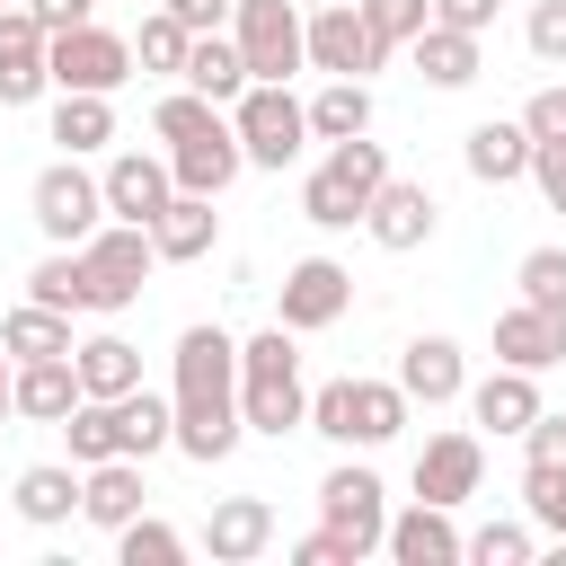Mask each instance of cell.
<instances>
[{
  "mask_svg": "<svg viewBox=\"0 0 566 566\" xmlns=\"http://www.w3.org/2000/svg\"><path fill=\"white\" fill-rule=\"evenodd\" d=\"M168 407H177V451L195 469H221L239 442H248V416H239V336L195 318L177 327V354H168Z\"/></svg>",
  "mask_w": 566,
  "mask_h": 566,
  "instance_id": "cell-1",
  "label": "cell"
},
{
  "mask_svg": "<svg viewBox=\"0 0 566 566\" xmlns=\"http://www.w3.org/2000/svg\"><path fill=\"white\" fill-rule=\"evenodd\" d=\"M239 416L248 433L283 442V433H310V380H301V336L274 318L256 336H239Z\"/></svg>",
  "mask_w": 566,
  "mask_h": 566,
  "instance_id": "cell-2",
  "label": "cell"
},
{
  "mask_svg": "<svg viewBox=\"0 0 566 566\" xmlns=\"http://www.w3.org/2000/svg\"><path fill=\"white\" fill-rule=\"evenodd\" d=\"M389 177H398V168H389V142H371V133L327 142L318 168L301 177V221H310V230H363V212H371V195H380Z\"/></svg>",
  "mask_w": 566,
  "mask_h": 566,
  "instance_id": "cell-3",
  "label": "cell"
},
{
  "mask_svg": "<svg viewBox=\"0 0 566 566\" xmlns=\"http://www.w3.org/2000/svg\"><path fill=\"white\" fill-rule=\"evenodd\" d=\"M407 416H416V398L398 389V371L389 380L345 371V380H318L310 389V433H327L336 451H380V442L407 433Z\"/></svg>",
  "mask_w": 566,
  "mask_h": 566,
  "instance_id": "cell-4",
  "label": "cell"
},
{
  "mask_svg": "<svg viewBox=\"0 0 566 566\" xmlns=\"http://www.w3.org/2000/svg\"><path fill=\"white\" fill-rule=\"evenodd\" d=\"M80 265H88V318H115V310H133V301L150 292L159 239H150L142 221H97V230L80 239Z\"/></svg>",
  "mask_w": 566,
  "mask_h": 566,
  "instance_id": "cell-5",
  "label": "cell"
},
{
  "mask_svg": "<svg viewBox=\"0 0 566 566\" xmlns=\"http://www.w3.org/2000/svg\"><path fill=\"white\" fill-rule=\"evenodd\" d=\"M230 124H239V150L248 168H292L318 133H310V97H292V80H248L230 97Z\"/></svg>",
  "mask_w": 566,
  "mask_h": 566,
  "instance_id": "cell-6",
  "label": "cell"
},
{
  "mask_svg": "<svg viewBox=\"0 0 566 566\" xmlns=\"http://www.w3.org/2000/svg\"><path fill=\"white\" fill-rule=\"evenodd\" d=\"M27 221L44 230V248H80L97 221H115L106 212V177L88 168V159H53V168H35V186H27Z\"/></svg>",
  "mask_w": 566,
  "mask_h": 566,
  "instance_id": "cell-7",
  "label": "cell"
},
{
  "mask_svg": "<svg viewBox=\"0 0 566 566\" xmlns=\"http://www.w3.org/2000/svg\"><path fill=\"white\" fill-rule=\"evenodd\" d=\"M318 522L345 531L354 557H380V539H389V486H380V469H371L363 451H345V460L318 478Z\"/></svg>",
  "mask_w": 566,
  "mask_h": 566,
  "instance_id": "cell-8",
  "label": "cell"
},
{
  "mask_svg": "<svg viewBox=\"0 0 566 566\" xmlns=\"http://www.w3.org/2000/svg\"><path fill=\"white\" fill-rule=\"evenodd\" d=\"M230 35L248 53V80H292L310 71V9L301 0H239L230 9Z\"/></svg>",
  "mask_w": 566,
  "mask_h": 566,
  "instance_id": "cell-9",
  "label": "cell"
},
{
  "mask_svg": "<svg viewBox=\"0 0 566 566\" xmlns=\"http://www.w3.org/2000/svg\"><path fill=\"white\" fill-rule=\"evenodd\" d=\"M44 62H53V88H97V97H115L142 62H133V35H115V27H62L53 44H44Z\"/></svg>",
  "mask_w": 566,
  "mask_h": 566,
  "instance_id": "cell-10",
  "label": "cell"
},
{
  "mask_svg": "<svg viewBox=\"0 0 566 566\" xmlns=\"http://www.w3.org/2000/svg\"><path fill=\"white\" fill-rule=\"evenodd\" d=\"M380 62H389V44L371 35L363 0H327V9H310V71H318V80H371Z\"/></svg>",
  "mask_w": 566,
  "mask_h": 566,
  "instance_id": "cell-11",
  "label": "cell"
},
{
  "mask_svg": "<svg viewBox=\"0 0 566 566\" xmlns=\"http://www.w3.org/2000/svg\"><path fill=\"white\" fill-rule=\"evenodd\" d=\"M354 310V274L336 265V256H301V265H283V283H274V318L292 327V336H318V327H336Z\"/></svg>",
  "mask_w": 566,
  "mask_h": 566,
  "instance_id": "cell-12",
  "label": "cell"
},
{
  "mask_svg": "<svg viewBox=\"0 0 566 566\" xmlns=\"http://www.w3.org/2000/svg\"><path fill=\"white\" fill-rule=\"evenodd\" d=\"M380 557H389V566H460V557H469V531H460V513H451V504L407 495V504L389 513Z\"/></svg>",
  "mask_w": 566,
  "mask_h": 566,
  "instance_id": "cell-13",
  "label": "cell"
},
{
  "mask_svg": "<svg viewBox=\"0 0 566 566\" xmlns=\"http://www.w3.org/2000/svg\"><path fill=\"white\" fill-rule=\"evenodd\" d=\"M97 177H106V212H115V221H142V230H150V221L177 203V168H168V150H106Z\"/></svg>",
  "mask_w": 566,
  "mask_h": 566,
  "instance_id": "cell-14",
  "label": "cell"
},
{
  "mask_svg": "<svg viewBox=\"0 0 566 566\" xmlns=\"http://www.w3.org/2000/svg\"><path fill=\"white\" fill-rule=\"evenodd\" d=\"M433 230H442V203H433L424 177H389V186L371 195V212H363V239L389 248V256H416Z\"/></svg>",
  "mask_w": 566,
  "mask_h": 566,
  "instance_id": "cell-15",
  "label": "cell"
},
{
  "mask_svg": "<svg viewBox=\"0 0 566 566\" xmlns=\"http://www.w3.org/2000/svg\"><path fill=\"white\" fill-rule=\"evenodd\" d=\"M478 478H486V442L469 433V424H442V433H424V451H416V495L424 504H469L478 495Z\"/></svg>",
  "mask_w": 566,
  "mask_h": 566,
  "instance_id": "cell-16",
  "label": "cell"
},
{
  "mask_svg": "<svg viewBox=\"0 0 566 566\" xmlns=\"http://www.w3.org/2000/svg\"><path fill=\"white\" fill-rule=\"evenodd\" d=\"M398 389L416 398V407H460L469 398V354H460V336H407L398 345Z\"/></svg>",
  "mask_w": 566,
  "mask_h": 566,
  "instance_id": "cell-17",
  "label": "cell"
},
{
  "mask_svg": "<svg viewBox=\"0 0 566 566\" xmlns=\"http://www.w3.org/2000/svg\"><path fill=\"white\" fill-rule=\"evenodd\" d=\"M44 27H35V9L18 0V9H0V106H35V97H53V62H44Z\"/></svg>",
  "mask_w": 566,
  "mask_h": 566,
  "instance_id": "cell-18",
  "label": "cell"
},
{
  "mask_svg": "<svg viewBox=\"0 0 566 566\" xmlns=\"http://www.w3.org/2000/svg\"><path fill=\"white\" fill-rule=\"evenodd\" d=\"M195 539H203L212 566H248V557L274 548V504H265V495H212V513H203Z\"/></svg>",
  "mask_w": 566,
  "mask_h": 566,
  "instance_id": "cell-19",
  "label": "cell"
},
{
  "mask_svg": "<svg viewBox=\"0 0 566 566\" xmlns=\"http://www.w3.org/2000/svg\"><path fill=\"white\" fill-rule=\"evenodd\" d=\"M168 168H177V195H230V186L248 177V150H239V124L221 115L212 133H195V142H168Z\"/></svg>",
  "mask_w": 566,
  "mask_h": 566,
  "instance_id": "cell-20",
  "label": "cell"
},
{
  "mask_svg": "<svg viewBox=\"0 0 566 566\" xmlns=\"http://www.w3.org/2000/svg\"><path fill=\"white\" fill-rule=\"evenodd\" d=\"M133 513H150V478H142V460L124 451V460H97V469H80V522L88 531H124Z\"/></svg>",
  "mask_w": 566,
  "mask_h": 566,
  "instance_id": "cell-21",
  "label": "cell"
},
{
  "mask_svg": "<svg viewBox=\"0 0 566 566\" xmlns=\"http://www.w3.org/2000/svg\"><path fill=\"white\" fill-rule=\"evenodd\" d=\"M495 363H513V371H557V363H566V310H539V301L495 310Z\"/></svg>",
  "mask_w": 566,
  "mask_h": 566,
  "instance_id": "cell-22",
  "label": "cell"
},
{
  "mask_svg": "<svg viewBox=\"0 0 566 566\" xmlns=\"http://www.w3.org/2000/svg\"><path fill=\"white\" fill-rule=\"evenodd\" d=\"M53 433H62V451H71L80 469L124 460V451H133V389H124V398H80V407H71Z\"/></svg>",
  "mask_w": 566,
  "mask_h": 566,
  "instance_id": "cell-23",
  "label": "cell"
},
{
  "mask_svg": "<svg viewBox=\"0 0 566 566\" xmlns=\"http://www.w3.org/2000/svg\"><path fill=\"white\" fill-rule=\"evenodd\" d=\"M531 150H539V142L522 133V115H513V124L486 115V124L460 133V168H469L478 186H522V177H531Z\"/></svg>",
  "mask_w": 566,
  "mask_h": 566,
  "instance_id": "cell-24",
  "label": "cell"
},
{
  "mask_svg": "<svg viewBox=\"0 0 566 566\" xmlns=\"http://www.w3.org/2000/svg\"><path fill=\"white\" fill-rule=\"evenodd\" d=\"M407 62H416V80H424V88H442V97H451V88H478V71H486V35H460V27H442V18H433V27L407 44Z\"/></svg>",
  "mask_w": 566,
  "mask_h": 566,
  "instance_id": "cell-25",
  "label": "cell"
},
{
  "mask_svg": "<svg viewBox=\"0 0 566 566\" xmlns=\"http://www.w3.org/2000/svg\"><path fill=\"white\" fill-rule=\"evenodd\" d=\"M531 416H539V371L495 363L486 380H469V424H478V433H513V442H522Z\"/></svg>",
  "mask_w": 566,
  "mask_h": 566,
  "instance_id": "cell-26",
  "label": "cell"
},
{
  "mask_svg": "<svg viewBox=\"0 0 566 566\" xmlns=\"http://www.w3.org/2000/svg\"><path fill=\"white\" fill-rule=\"evenodd\" d=\"M150 239H159V265H203L221 248V195H177L150 221Z\"/></svg>",
  "mask_w": 566,
  "mask_h": 566,
  "instance_id": "cell-27",
  "label": "cell"
},
{
  "mask_svg": "<svg viewBox=\"0 0 566 566\" xmlns=\"http://www.w3.org/2000/svg\"><path fill=\"white\" fill-rule=\"evenodd\" d=\"M9 504H18V522H35V531H62V522L80 513V460H35V469H18Z\"/></svg>",
  "mask_w": 566,
  "mask_h": 566,
  "instance_id": "cell-28",
  "label": "cell"
},
{
  "mask_svg": "<svg viewBox=\"0 0 566 566\" xmlns=\"http://www.w3.org/2000/svg\"><path fill=\"white\" fill-rule=\"evenodd\" d=\"M71 159H97L106 142H115V97H97V88H53V124H44Z\"/></svg>",
  "mask_w": 566,
  "mask_h": 566,
  "instance_id": "cell-29",
  "label": "cell"
},
{
  "mask_svg": "<svg viewBox=\"0 0 566 566\" xmlns=\"http://www.w3.org/2000/svg\"><path fill=\"white\" fill-rule=\"evenodd\" d=\"M71 363H80V389H88V398H124V389H142V345H133V336H115V327L80 336V345H71Z\"/></svg>",
  "mask_w": 566,
  "mask_h": 566,
  "instance_id": "cell-30",
  "label": "cell"
},
{
  "mask_svg": "<svg viewBox=\"0 0 566 566\" xmlns=\"http://www.w3.org/2000/svg\"><path fill=\"white\" fill-rule=\"evenodd\" d=\"M80 398H88V389H80V363H71V354L18 363V416H27V424H62Z\"/></svg>",
  "mask_w": 566,
  "mask_h": 566,
  "instance_id": "cell-31",
  "label": "cell"
},
{
  "mask_svg": "<svg viewBox=\"0 0 566 566\" xmlns=\"http://www.w3.org/2000/svg\"><path fill=\"white\" fill-rule=\"evenodd\" d=\"M186 88H203L212 106H230L239 88H248V53H239V35L221 27V35H195V53H186V71H177Z\"/></svg>",
  "mask_w": 566,
  "mask_h": 566,
  "instance_id": "cell-32",
  "label": "cell"
},
{
  "mask_svg": "<svg viewBox=\"0 0 566 566\" xmlns=\"http://www.w3.org/2000/svg\"><path fill=\"white\" fill-rule=\"evenodd\" d=\"M186 53H195V27H186L177 9H159V0H150V9L133 18V62H142V71H159V80H177V71H186Z\"/></svg>",
  "mask_w": 566,
  "mask_h": 566,
  "instance_id": "cell-33",
  "label": "cell"
},
{
  "mask_svg": "<svg viewBox=\"0 0 566 566\" xmlns=\"http://www.w3.org/2000/svg\"><path fill=\"white\" fill-rule=\"evenodd\" d=\"M0 345H9L18 363H44V354H71L80 336H71V310H44V301H18V310L0 318Z\"/></svg>",
  "mask_w": 566,
  "mask_h": 566,
  "instance_id": "cell-34",
  "label": "cell"
},
{
  "mask_svg": "<svg viewBox=\"0 0 566 566\" xmlns=\"http://www.w3.org/2000/svg\"><path fill=\"white\" fill-rule=\"evenodd\" d=\"M310 133H318V142H354V133H371V80H318V97H310Z\"/></svg>",
  "mask_w": 566,
  "mask_h": 566,
  "instance_id": "cell-35",
  "label": "cell"
},
{
  "mask_svg": "<svg viewBox=\"0 0 566 566\" xmlns=\"http://www.w3.org/2000/svg\"><path fill=\"white\" fill-rule=\"evenodd\" d=\"M27 301H44V310H88V265H80V248H44L35 256V274H27Z\"/></svg>",
  "mask_w": 566,
  "mask_h": 566,
  "instance_id": "cell-36",
  "label": "cell"
},
{
  "mask_svg": "<svg viewBox=\"0 0 566 566\" xmlns=\"http://www.w3.org/2000/svg\"><path fill=\"white\" fill-rule=\"evenodd\" d=\"M221 115H230V106H212L203 88H186V80H177V88L150 106V133H159V142H195V133H212Z\"/></svg>",
  "mask_w": 566,
  "mask_h": 566,
  "instance_id": "cell-37",
  "label": "cell"
},
{
  "mask_svg": "<svg viewBox=\"0 0 566 566\" xmlns=\"http://www.w3.org/2000/svg\"><path fill=\"white\" fill-rule=\"evenodd\" d=\"M186 548H195V539H186V531H168L159 513H133V522L115 531V557H124V566H177Z\"/></svg>",
  "mask_w": 566,
  "mask_h": 566,
  "instance_id": "cell-38",
  "label": "cell"
},
{
  "mask_svg": "<svg viewBox=\"0 0 566 566\" xmlns=\"http://www.w3.org/2000/svg\"><path fill=\"white\" fill-rule=\"evenodd\" d=\"M522 513L566 548V469L557 460H522Z\"/></svg>",
  "mask_w": 566,
  "mask_h": 566,
  "instance_id": "cell-39",
  "label": "cell"
},
{
  "mask_svg": "<svg viewBox=\"0 0 566 566\" xmlns=\"http://www.w3.org/2000/svg\"><path fill=\"white\" fill-rule=\"evenodd\" d=\"M539 557V522H478L469 531V566H531Z\"/></svg>",
  "mask_w": 566,
  "mask_h": 566,
  "instance_id": "cell-40",
  "label": "cell"
},
{
  "mask_svg": "<svg viewBox=\"0 0 566 566\" xmlns=\"http://www.w3.org/2000/svg\"><path fill=\"white\" fill-rule=\"evenodd\" d=\"M513 283H522V301H539V310H566V248H522Z\"/></svg>",
  "mask_w": 566,
  "mask_h": 566,
  "instance_id": "cell-41",
  "label": "cell"
},
{
  "mask_svg": "<svg viewBox=\"0 0 566 566\" xmlns=\"http://www.w3.org/2000/svg\"><path fill=\"white\" fill-rule=\"evenodd\" d=\"M363 18H371V35H380L389 53H407V44L433 27V0H363Z\"/></svg>",
  "mask_w": 566,
  "mask_h": 566,
  "instance_id": "cell-42",
  "label": "cell"
},
{
  "mask_svg": "<svg viewBox=\"0 0 566 566\" xmlns=\"http://www.w3.org/2000/svg\"><path fill=\"white\" fill-rule=\"evenodd\" d=\"M522 44H531V53L557 71V62H566V0H531V18H522Z\"/></svg>",
  "mask_w": 566,
  "mask_h": 566,
  "instance_id": "cell-43",
  "label": "cell"
},
{
  "mask_svg": "<svg viewBox=\"0 0 566 566\" xmlns=\"http://www.w3.org/2000/svg\"><path fill=\"white\" fill-rule=\"evenodd\" d=\"M522 133H531V142H566V80L531 88V106H522Z\"/></svg>",
  "mask_w": 566,
  "mask_h": 566,
  "instance_id": "cell-44",
  "label": "cell"
},
{
  "mask_svg": "<svg viewBox=\"0 0 566 566\" xmlns=\"http://www.w3.org/2000/svg\"><path fill=\"white\" fill-rule=\"evenodd\" d=\"M292 566H363V557H354V539H345V531H327V522H318L310 539H292Z\"/></svg>",
  "mask_w": 566,
  "mask_h": 566,
  "instance_id": "cell-45",
  "label": "cell"
},
{
  "mask_svg": "<svg viewBox=\"0 0 566 566\" xmlns=\"http://www.w3.org/2000/svg\"><path fill=\"white\" fill-rule=\"evenodd\" d=\"M531 186H539L548 212H566V142H539L531 150Z\"/></svg>",
  "mask_w": 566,
  "mask_h": 566,
  "instance_id": "cell-46",
  "label": "cell"
},
{
  "mask_svg": "<svg viewBox=\"0 0 566 566\" xmlns=\"http://www.w3.org/2000/svg\"><path fill=\"white\" fill-rule=\"evenodd\" d=\"M522 460H557V469H566V416L539 407V416L522 424Z\"/></svg>",
  "mask_w": 566,
  "mask_h": 566,
  "instance_id": "cell-47",
  "label": "cell"
},
{
  "mask_svg": "<svg viewBox=\"0 0 566 566\" xmlns=\"http://www.w3.org/2000/svg\"><path fill=\"white\" fill-rule=\"evenodd\" d=\"M495 9H504V0H433V18H442V27H460V35H486V27H495Z\"/></svg>",
  "mask_w": 566,
  "mask_h": 566,
  "instance_id": "cell-48",
  "label": "cell"
},
{
  "mask_svg": "<svg viewBox=\"0 0 566 566\" xmlns=\"http://www.w3.org/2000/svg\"><path fill=\"white\" fill-rule=\"evenodd\" d=\"M27 9H35V27H44V35H62V27H88V18H97V0H27Z\"/></svg>",
  "mask_w": 566,
  "mask_h": 566,
  "instance_id": "cell-49",
  "label": "cell"
},
{
  "mask_svg": "<svg viewBox=\"0 0 566 566\" xmlns=\"http://www.w3.org/2000/svg\"><path fill=\"white\" fill-rule=\"evenodd\" d=\"M159 9H177V18H186V27H195V35H221V27H230V9H239V0H159Z\"/></svg>",
  "mask_w": 566,
  "mask_h": 566,
  "instance_id": "cell-50",
  "label": "cell"
},
{
  "mask_svg": "<svg viewBox=\"0 0 566 566\" xmlns=\"http://www.w3.org/2000/svg\"><path fill=\"white\" fill-rule=\"evenodd\" d=\"M9 416H18V354L0 345V424H9Z\"/></svg>",
  "mask_w": 566,
  "mask_h": 566,
  "instance_id": "cell-51",
  "label": "cell"
},
{
  "mask_svg": "<svg viewBox=\"0 0 566 566\" xmlns=\"http://www.w3.org/2000/svg\"><path fill=\"white\" fill-rule=\"evenodd\" d=\"M124 9H150V0H124Z\"/></svg>",
  "mask_w": 566,
  "mask_h": 566,
  "instance_id": "cell-52",
  "label": "cell"
},
{
  "mask_svg": "<svg viewBox=\"0 0 566 566\" xmlns=\"http://www.w3.org/2000/svg\"><path fill=\"white\" fill-rule=\"evenodd\" d=\"M301 9H327V0H301Z\"/></svg>",
  "mask_w": 566,
  "mask_h": 566,
  "instance_id": "cell-53",
  "label": "cell"
},
{
  "mask_svg": "<svg viewBox=\"0 0 566 566\" xmlns=\"http://www.w3.org/2000/svg\"><path fill=\"white\" fill-rule=\"evenodd\" d=\"M0 9H18V0H0Z\"/></svg>",
  "mask_w": 566,
  "mask_h": 566,
  "instance_id": "cell-54",
  "label": "cell"
}]
</instances>
